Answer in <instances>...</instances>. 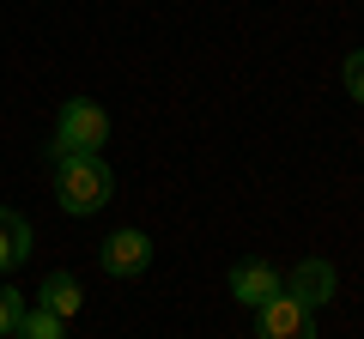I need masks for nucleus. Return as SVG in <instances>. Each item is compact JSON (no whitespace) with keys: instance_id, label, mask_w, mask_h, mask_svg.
<instances>
[{"instance_id":"f257e3e1","label":"nucleus","mask_w":364,"mask_h":339,"mask_svg":"<svg viewBox=\"0 0 364 339\" xmlns=\"http://www.w3.org/2000/svg\"><path fill=\"white\" fill-rule=\"evenodd\" d=\"M109 194H116V176H109V164L97 152L55 157V200H61V212L91 218L97 206H109Z\"/></svg>"},{"instance_id":"f03ea898","label":"nucleus","mask_w":364,"mask_h":339,"mask_svg":"<svg viewBox=\"0 0 364 339\" xmlns=\"http://www.w3.org/2000/svg\"><path fill=\"white\" fill-rule=\"evenodd\" d=\"M109 145V116L91 97H67L61 104V121H55V145L49 157H73V152H104Z\"/></svg>"},{"instance_id":"7ed1b4c3","label":"nucleus","mask_w":364,"mask_h":339,"mask_svg":"<svg viewBox=\"0 0 364 339\" xmlns=\"http://www.w3.org/2000/svg\"><path fill=\"white\" fill-rule=\"evenodd\" d=\"M97 267H104L109 279H140L146 267H152V236H146V230H116V236H104Z\"/></svg>"},{"instance_id":"20e7f679","label":"nucleus","mask_w":364,"mask_h":339,"mask_svg":"<svg viewBox=\"0 0 364 339\" xmlns=\"http://www.w3.org/2000/svg\"><path fill=\"white\" fill-rule=\"evenodd\" d=\"M255 315H261V339H316V309H304L291 291L267 297Z\"/></svg>"},{"instance_id":"39448f33","label":"nucleus","mask_w":364,"mask_h":339,"mask_svg":"<svg viewBox=\"0 0 364 339\" xmlns=\"http://www.w3.org/2000/svg\"><path fill=\"white\" fill-rule=\"evenodd\" d=\"M286 291H291V297L304 303V309H322V303H328V297L340 291V273H334V261L310 255V261H298V267L286 273Z\"/></svg>"},{"instance_id":"423d86ee","label":"nucleus","mask_w":364,"mask_h":339,"mask_svg":"<svg viewBox=\"0 0 364 339\" xmlns=\"http://www.w3.org/2000/svg\"><path fill=\"white\" fill-rule=\"evenodd\" d=\"M286 291V273H273L267 261H237L231 267V297L243 303V309H261L267 297H279Z\"/></svg>"},{"instance_id":"0eeeda50","label":"nucleus","mask_w":364,"mask_h":339,"mask_svg":"<svg viewBox=\"0 0 364 339\" xmlns=\"http://www.w3.org/2000/svg\"><path fill=\"white\" fill-rule=\"evenodd\" d=\"M31 261V218L13 206H0V273H13V267Z\"/></svg>"},{"instance_id":"6e6552de","label":"nucleus","mask_w":364,"mask_h":339,"mask_svg":"<svg viewBox=\"0 0 364 339\" xmlns=\"http://www.w3.org/2000/svg\"><path fill=\"white\" fill-rule=\"evenodd\" d=\"M79 303H85V291H79L73 273H49V279L37 285V309L61 315V321H67V315H79Z\"/></svg>"},{"instance_id":"1a4fd4ad","label":"nucleus","mask_w":364,"mask_h":339,"mask_svg":"<svg viewBox=\"0 0 364 339\" xmlns=\"http://www.w3.org/2000/svg\"><path fill=\"white\" fill-rule=\"evenodd\" d=\"M13 339H67V321L49 309H25V321L13 327Z\"/></svg>"},{"instance_id":"9d476101","label":"nucleus","mask_w":364,"mask_h":339,"mask_svg":"<svg viewBox=\"0 0 364 339\" xmlns=\"http://www.w3.org/2000/svg\"><path fill=\"white\" fill-rule=\"evenodd\" d=\"M25 321V297L13 285H0V339H13V327Z\"/></svg>"},{"instance_id":"9b49d317","label":"nucleus","mask_w":364,"mask_h":339,"mask_svg":"<svg viewBox=\"0 0 364 339\" xmlns=\"http://www.w3.org/2000/svg\"><path fill=\"white\" fill-rule=\"evenodd\" d=\"M340 79H346V97H352V104H364V49H352V55H346Z\"/></svg>"}]
</instances>
